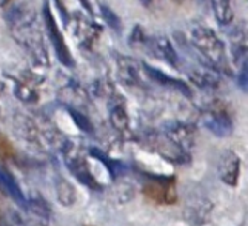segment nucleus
<instances>
[{"mask_svg":"<svg viewBox=\"0 0 248 226\" xmlns=\"http://www.w3.org/2000/svg\"><path fill=\"white\" fill-rule=\"evenodd\" d=\"M100 13H102V17L105 19V22L108 23L109 28H113L116 31H121V20H119V17L116 15V13H113L105 5L100 6Z\"/></svg>","mask_w":248,"mask_h":226,"instance_id":"obj_10","label":"nucleus"},{"mask_svg":"<svg viewBox=\"0 0 248 226\" xmlns=\"http://www.w3.org/2000/svg\"><path fill=\"white\" fill-rule=\"evenodd\" d=\"M80 3H82V5H83L85 8H87L88 11L91 10V8H90V3H88V0H80Z\"/></svg>","mask_w":248,"mask_h":226,"instance_id":"obj_15","label":"nucleus"},{"mask_svg":"<svg viewBox=\"0 0 248 226\" xmlns=\"http://www.w3.org/2000/svg\"><path fill=\"white\" fill-rule=\"evenodd\" d=\"M237 85L244 92H248V69H241V73L237 75Z\"/></svg>","mask_w":248,"mask_h":226,"instance_id":"obj_12","label":"nucleus"},{"mask_svg":"<svg viewBox=\"0 0 248 226\" xmlns=\"http://www.w3.org/2000/svg\"><path fill=\"white\" fill-rule=\"evenodd\" d=\"M143 2H145V3H147V2H150V0H143Z\"/></svg>","mask_w":248,"mask_h":226,"instance_id":"obj_17","label":"nucleus"},{"mask_svg":"<svg viewBox=\"0 0 248 226\" xmlns=\"http://www.w3.org/2000/svg\"><path fill=\"white\" fill-rule=\"evenodd\" d=\"M241 63H242V68H244V69H248V54L244 57V60H242Z\"/></svg>","mask_w":248,"mask_h":226,"instance_id":"obj_14","label":"nucleus"},{"mask_svg":"<svg viewBox=\"0 0 248 226\" xmlns=\"http://www.w3.org/2000/svg\"><path fill=\"white\" fill-rule=\"evenodd\" d=\"M203 125L208 131L219 137H228L233 133V121L224 111H208L203 116Z\"/></svg>","mask_w":248,"mask_h":226,"instance_id":"obj_5","label":"nucleus"},{"mask_svg":"<svg viewBox=\"0 0 248 226\" xmlns=\"http://www.w3.org/2000/svg\"><path fill=\"white\" fill-rule=\"evenodd\" d=\"M44 22H45L46 31H48L49 40H51V43H53L54 54L59 59V62H61L62 65H66V66H73L71 53H70V49H68L66 43L63 40V36H62L61 30L57 28L56 19L53 17V14H51V10H49L48 3L44 5Z\"/></svg>","mask_w":248,"mask_h":226,"instance_id":"obj_3","label":"nucleus"},{"mask_svg":"<svg viewBox=\"0 0 248 226\" xmlns=\"http://www.w3.org/2000/svg\"><path fill=\"white\" fill-rule=\"evenodd\" d=\"M6 23L14 40L27 51L36 63L46 65L48 54L37 15L27 6H13L6 13Z\"/></svg>","mask_w":248,"mask_h":226,"instance_id":"obj_1","label":"nucleus"},{"mask_svg":"<svg viewBox=\"0 0 248 226\" xmlns=\"http://www.w3.org/2000/svg\"><path fill=\"white\" fill-rule=\"evenodd\" d=\"M145 71H147V74L151 77L153 80H156L157 83L160 85H165V86H170V88H176L179 90L181 92H184L185 95H190V90H188V86L181 82V80H177V79H173V77H170L167 74H164L162 71H159V69L156 68H153V66H148V65H145Z\"/></svg>","mask_w":248,"mask_h":226,"instance_id":"obj_8","label":"nucleus"},{"mask_svg":"<svg viewBox=\"0 0 248 226\" xmlns=\"http://www.w3.org/2000/svg\"><path fill=\"white\" fill-rule=\"evenodd\" d=\"M230 42H232V54L234 62H242L248 54V23L241 22L233 27L228 32Z\"/></svg>","mask_w":248,"mask_h":226,"instance_id":"obj_6","label":"nucleus"},{"mask_svg":"<svg viewBox=\"0 0 248 226\" xmlns=\"http://www.w3.org/2000/svg\"><path fill=\"white\" fill-rule=\"evenodd\" d=\"M186 42L191 48L196 49V53L205 62L211 65V68H215L216 71L230 73L225 45L213 30L205 27V25L196 23L193 27H190Z\"/></svg>","mask_w":248,"mask_h":226,"instance_id":"obj_2","label":"nucleus"},{"mask_svg":"<svg viewBox=\"0 0 248 226\" xmlns=\"http://www.w3.org/2000/svg\"><path fill=\"white\" fill-rule=\"evenodd\" d=\"M0 154H2V157H5V159H10V157H13V155H14L13 146L8 143L5 138H3L2 142H0Z\"/></svg>","mask_w":248,"mask_h":226,"instance_id":"obj_13","label":"nucleus"},{"mask_svg":"<svg viewBox=\"0 0 248 226\" xmlns=\"http://www.w3.org/2000/svg\"><path fill=\"white\" fill-rule=\"evenodd\" d=\"M239 171H241V160H239L237 155L233 151L222 152L217 165V172L220 180L230 186H234L237 185L239 180Z\"/></svg>","mask_w":248,"mask_h":226,"instance_id":"obj_4","label":"nucleus"},{"mask_svg":"<svg viewBox=\"0 0 248 226\" xmlns=\"http://www.w3.org/2000/svg\"><path fill=\"white\" fill-rule=\"evenodd\" d=\"M0 183L3 185V188L17 200V202H20L22 205L27 203V200H25V197H23V194H22V191H20L19 185L16 183L14 177H13L11 174L8 172L3 166H0Z\"/></svg>","mask_w":248,"mask_h":226,"instance_id":"obj_9","label":"nucleus"},{"mask_svg":"<svg viewBox=\"0 0 248 226\" xmlns=\"http://www.w3.org/2000/svg\"><path fill=\"white\" fill-rule=\"evenodd\" d=\"M111 117H113V123L117 126V128H125L126 126V121H128V119H126V114H125V111H124V108H114V111L111 112Z\"/></svg>","mask_w":248,"mask_h":226,"instance_id":"obj_11","label":"nucleus"},{"mask_svg":"<svg viewBox=\"0 0 248 226\" xmlns=\"http://www.w3.org/2000/svg\"><path fill=\"white\" fill-rule=\"evenodd\" d=\"M174 2H179V3H181V2H182V0H174Z\"/></svg>","mask_w":248,"mask_h":226,"instance_id":"obj_16","label":"nucleus"},{"mask_svg":"<svg viewBox=\"0 0 248 226\" xmlns=\"http://www.w3.org/2000/svg\"><path fill=\"white\" fill-rule=\"evenodd\" d=\"M211 10L216 20L222 27H228L233 22V0H211Z\"/></svg>","mask_w":248,"mask_h":226,"instance_id":"obj_7","label":"nucleus"}]
</instances>
